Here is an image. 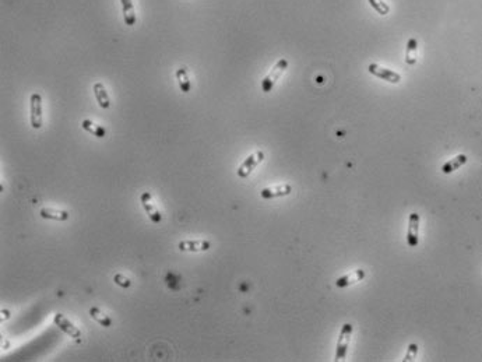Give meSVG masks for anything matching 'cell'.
I'll return each instance as SVG.
<instances>
[{
    "label": "cell",
    "instance_id": "cell-1",
    "mask_svg": "<svg viewBox=\"0 0 482 362\" xmlns=\"http://www.w3.org/2000/svg\"><path fill=\"white\" fill-rule=\"evenodd\" d=\"M288 69V60L287 59H280L278 62L274 64V67L270 70V73L262 80V91L263 93H270L272 91L274 85L277 84V81L280 80V77L284 74V71Z\"/></svg>",
    "mask_w": 482,
    "mask_h": 362
},
{
    "label": "cell",
    "instance_id": "cell-2",
    "mask_svg": "<svg viewBox=\"0 0 482 362\" xmlns=\"http://www.w3.org/2000/svg\"><path fill=\"white\" fill-rule=\"evenodd\" d=\"M30 121L32 129H41L44 124V112H42V97L38 93H32L30 97Z\"/></svg>",
    "mask_w": 482,
    "mask_h": 362
},
{
    "label": "cell",
    "instance_id": "cell-3",
    "mask_svg": "<svg viewBox=\"0 0 482 362\" xmlns=\"http://www.w3.org/2000/svg\"><path fill=\"white\" fill-rule=\"evenodd\" d=\"M352 324L345 323L342 326L338 341H337V350H335V361H344L347 357L348 346H350L351 336H352Z\"/></svg>",
    "mask_w": 482,
    "mask_h": 362
},
{
    "label": "cell",
    "instance_id": "cell-4",
    "mask_svg": "<svg viewBox=\"0 0 482 362\" xmlns=\"http://www.w3.org/2000/svg\"><path fill=\"white\" fill-rule=\"evenodd\" d=\"M54 324H56V326H57L63 333H64V334H67L69 337H71L73 340H76L77 343H81V337H83L81 330L78 329L77 326H74L73 322H70L66 316L63 315V313H56L54 317Z\"/></svg>",
    "mask_w": 482,
    "mask_h": 362
},
{
    "label": "cell",
    "instance_id": "cell-5",
    "mask_svg": "<svg viewBox=\"0 0 482 362\" xmlns=\"http://www.w3.org/2000/svg\"><path fill=\"white\" fill-rule=\"evenodd\" d=\"M263 158H265V153H263V151H256L255 154L249 155L245 161L242 162L241 167H239L238 171H236L238 177L242 178V179L249 177L250 174L253 172V170H256L257 165L263 161Z\"/></svg>",
    "mask_w": 482,
    "mask_h": 362
},
{
    "label": "cell",
    "instance_id": "cell-6",
    "mask_svg": "<svg viewBox=\"0 0 482 362\" xmlns=\"http://www.w3.org/2000/svg\"><path fill=\"white\" fill-rule=\"evenodd\" d=\"M420 221L418 213H411L408 218V230H407V243L410 247H417L420 243Z\"/></svg>",
    "mask_w": 482,
    "mask_h": 362
},
{
    "label": "cell",
    "instance_id": "cell-7",
    "mask_svg": "<svg viewBox=\"0 0 482 362\" xmlns=\"http://www.w3.org/2000/svg\"><path fill=\"white\" fill-rule=\"evenodd\" d=\"M368 71L371 74L376 76V77L381 78V80H384L387 83H391V84H398L401 81V76L398 73L390 69H386V67H381V66L376 64V63H371L368 66Z\"/></svg>",
    "mask_w": 482,
    "mask_h": 362
},
{
    "label": "cell",
    "instance_id": "cell-8",
    "mask_svg": "<svg viewBox=\"0 0 482 362\" xmlns=\"http://www.w3.org/2000/svg\"><path fill=\"white\" fill-rule=\"evenodd\" d=\"M140 201H141V206H143V208H144V211L147 213L148 218H150L153 223L160 224L161 221H162V214L160 213V210L157 208L156 204L151 203V193L148 192L143 193V194L140 196Z\"/></svg>",
    "mask_w": 482,
    "mask_h": 362
},
{
    "label": "cell",
    "instance_id": "cell-9",
    "mask_svg": "<svg viewBox=\"0 0 482 362\" xmlns=\"http://www.w3.org/2000/svg\"><path fill=\"white\" fill-rule=\"evenodd\" d=\"M211 247V243L204 239H196V241H180L178 243V249L182 252H206Z\"/></svg>",
    "mask_w": 482,
    "mask_h": 362
},
{
    "label": "cell",
    "instance_id": "cell-10",
    "mask_svg": "<svg viewBox=\"0 0 482 362\" xmlns=\"http://www.w3.org/2000/svg\"><path fill=\"white\" fill-rule=\"evenodd\" d=\"M291 192H292V186L284 183V185L274 186V187H265L260 192V196H262V199L270 200V199H275V197L288 196V194H291Z\"/></svg>",
    "mask_w": 482,
    "mask_h": 362
},
{
    "label": "cell",
    "instance_id": "cell-11",
    "mask_svg": "<svg viewBox=\"0 0 482 362\" xmlns=\"http://www.w3.org/2000/svg\"><path fill=\"white\" fill-rule=\"evenodd\" d=\"M364 278H365V270L357 269L354 270L352 273H348V274H345V276H342V277L337 278L335 285H337L338 288H347V287H350V285L357 284V283H359V281H362Z\"/></svg>",
    "mask_w": 482,
    "mask_h": 362
},
{
    "label": "cell",
    "instance_id": "cell-12",
    "mask_svg": "<svg viewBox=\"0 0 482 362\" xmlns=\"http://www.w3.org/2000/svg\"><path fill=\"white\" fill-rule=\"evenodd\" d=\"M39 216L42 217L44 220H54V221H59V223H63V221H67L69 220V211L66 210H57V208H52V207H44L41 208L39 211Z\"/></svg>",
    "mask_w": 482,
    "mask_h": 362
},
{
    "label": "cell",
    "instance_id": "cell-13",
    "mask_svg": "<svg viewBox=\"0 0 482 362\" xmlns=\"http://www.w3.org/2000/svg\"><path fill=\"white\" fill-rule=\"evenodd\" d=\"M93 90H94V95H95V98H97V102H98V105H100L102 109H108L109 107H110V98H109V95L108 93H107V90H105L104 84H102L101 81H97V83L93 85Z\"/></svg>",
    "mask_w": 482,
    "mask_h": 362
},
{
    "label": "cell",
    "instance_id": "cell-14",
    "mask_svg": "<svg viewBox=\"0 0 482 362\" xmlns=\"http://www.w3.org/2000/svg\"><path fill=\"white\" fill-rule=\"evenodd\" d=\"M120 4H122V13H123L125 24L127 27H133L137 21V17H136V13H134V6H133V0H120Z\"/></svg>",
    "mask_w": 482,
    "mask_h": 362
},
{
    "label": "cell",
    "instance_id": "cell-15",
    "mask_svg": "<svg viewBox=\"0 0 482 362\" xmlns=\"http://www.w3.org/2000/svg\"><path fill=\"white\" fill-rule=\"evenodd\" d=\"M467 161H468V157H467L466 154H459L457 157L451 158L450 161H447L446 164H443V167H442V172H443V174H451V172H454V171H457L459 168H461L464 164H467Z\"/></svg>",
    "mask_w": 482,
    "mask_h": 362
},
{
    "label": "cell",
    "instance_id": "cell-16",
    "mask_svg": "<svg viewBox=\"0 0 482 362\" xmlns=\"http://www.w3.org/2000/svg\"><path fill=\"white\" fill-rule=\"evenodd\" d=\"M175 74H176V80H178V84H179V88H180V91L185 94L189 93L190 88H192V81H190V78H189V71H187L186 67H180V69H178Z\"/></svg>",
    "mask_w": 482,
    "mask_h": 362
},
{
    "label": "cell",
    "instance_id": "cell-17",
    "mask_svg": "<svg viewBox=\"0 0 482 362\" xmlns=\"http://www.w3.org/2000/svg\"><path fill=\"white\" fill-rule=\"evenodd\" d=\"M418 59V41L415 38H410L407 42V51H405V63L407 64H415Z\"/></svg>",
    "mask_w": 482,
    "mask_h": 362
},
{
    "label": "cell",
    "instance_id": "cell-18",
    "mask_svg": "<svg viewBox=\"0 0 482 362\" xmlns=\"http://www.w3.org/2000/svg\"><path fill=\"white\" fill-rule=\"evenodd\" d=\"M81 127L86 131H88V133H91L95 137H98V139H104L105 134H107V131H105V129L102 127L101 124L94 123L93 121H90V119H84L81 122Z\"/></svg>",
    "mask_w": 482,
    "mask_h": 362
},
{
    "label": "cell",
    "instance_id": "cell-19",
    "mask_svg": "<svg viewBox=\"0 0 482 362\" xmlns=\"http://www.w3.org/2000/svg\"><path fill=\"white\" fill-rule=\"evenodd\" d=\"M88 313H90V316L93 317L97 323L101 324L102 327H110V326H112V319H110L108 315H105L100 308L93 306V308H90Z\"/></svg>",
    "mask_w": 482,
    "mask_h": 362
},
{
    "label": "cell",
    "instance_id": "cell-20",
    "mask_svg": "<svg viewBox=\"0 0 482 362\" xmlns=\"http://www.w3.org/2000/svg\"><path fill=\"white\" fill-rule=\"evenodd\" d=\"M368 1L380 16H387L390 13V6L386 1H383V0H368Z\"/></svg>",
    "mask_w": 482,
    "mask_h": 362
},
{
    "label": "cell",
    "instance_id": "cell-21",
    "mask_svg": "<svg viewBox=\"0 0 482 362\" xmlns=\"http://www.w3.org/2000/svg\"><path fill=\"white\" fill-rule=\"evenodd\" d=\"M417 355H418V346H417L415 343H411V344L408 346V348H407V354H405L404 360H403V361H404V362L415 361Z\"/></svg>",
    "mask_w": 482,
    "mask_h": 362
},
{
    "label": "cell",
    "instance_id": "cell-22",
    "mask_svg": "<svg viewBox=\"0 0 482 362\" xmlns=\"http://www.w3.org/2000/svg\"><path fill=\"white\" fill-rule=\"evenodd\" d=\"M113 281L116 283L119 287H122V288H129L130 285H132V281L129 280L127 277H125L123 274H120V273H117V274H115V277H113Z\"/></svg>",
    "mask_w": 482,
    "mask_h": 362
}]
</instances>
